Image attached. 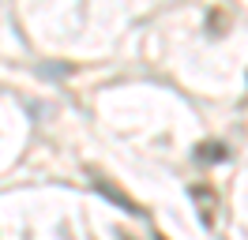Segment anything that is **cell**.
Masks as SVG:
<instances>
[{
	"label": "cell",
	"mask_w": 248,
	"mask_h": 240,
	"mask_svg": "<svg viewBox=\"0 0 248 240\" xmlns=\"http://www.w3.org/2000/svg\"><path fill=\"white\" fill-rule=\"evenodd\" d=\"M188 195H192V203L200 207V222H203V225H215V210H218L215 188H211V184H196Z\"/></svg>",
	"instance_id": "cell-1"
},
{
	"label": "cell",
	"mask_w": 248,
	"mask_h": 240,
	"mask_svg": "<svg viewBox=\"0 0 248 240\" xmlns=\"http://www.w3.org/2000/svg\"><path fill=\"white\" fill-rule=\"evenodd\" d=\"M196 162H226V147L222 143H200L196 147Z\"/></svg>",
	"instance_id": "cell-2"
},
{
	"label": "cell",
	"mask_w": 248,
	"mask_h": 240,
	"mask_svg": "<svg viewBox=\"0 0 248 240\" xmlns=\"http://www.w3.org/2000/svg\"><path fill=\"white\" fill-rule=\"evenodd\" d=\"M207 27H211V34H226V27H230V8H218V12H211Z\"/></svg>",
	"instance_id": "cell-3"
},
{
	"label": "cell",
	"mask_w": 248,
	"mask_h": 240,
	"mask_svg": "<svg viewBox=\"0 0 248 240\" xmlns=\"http://www.w3.org/2000/svg\"><path fill=\"white\" fill-rule=\"evenodd\" d=\"M155 240H166V237H155Z\"/></svg>",
	"instance_id": "cell-4"
}]
</instances>
